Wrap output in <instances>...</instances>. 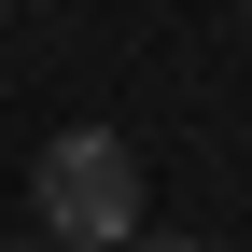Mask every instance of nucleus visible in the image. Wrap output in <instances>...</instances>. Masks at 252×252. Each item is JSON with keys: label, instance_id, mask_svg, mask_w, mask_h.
I'll return each instance as SVG.
<instances>
[{"label": "nucleus", "instance_id": "nucleus-1", "mask_svg": "<svg viewBox=\"0 0 252 252\" xmlns=\"http://www.w3.org/2000/svg\"><path fill=\"white\" fill-rule=\"evenodd\" d=\"M28 210L70 252H126L140 238V154H126L112 126H70V140H42V168H28Z\"/></svg>", "mask_w": 252, "mask_h": 252}, {"label": "nucleus", "instance_id": "nucleus-2", "mask_svg": "<svg viewBox=\"0 0 252 252\" xmlns=\"http://www.w3.org/2000/svg\"><path fill=\"white\" fill-rule=\"evenodd\" d=\"M126 252H196V238H126Z\"/></svg>", "mask_w": 252, "mask_h": 252}]
</instances>
